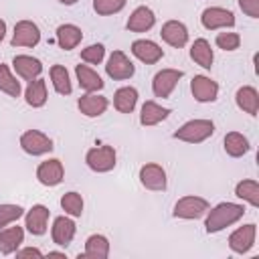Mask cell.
<instances>
[{"mask_svg": "<svg viewBox=\"0 0 259 259\" xmlns=\"http://www.w3.org/2000/svg\"><path fill=\"white\" fill-rule=\"evenodd\" d=\"M77 233V225L73 223V219L69 217H57L53 221V227H51V237H53V243L55 245H61V247H67L73 237Z\"/></svg>", "mask_w": 259, "mask_h": 259, "instance_id": "18", "label": "cell"}, {"mask_svg": "<svg viewBox=\"0 0 259 259\" xmlns=\"http://www.w3.org/2000/svg\"><path fill=\"white\" fill-rule=\"evenodd\" d=\"M239 8L251 16V18H259V0H239Z\"/></svg>", "mask_w": 259, "mask_h": 259, "instance_id": "39", "label": "cell"}, {"mask_svg": "<svg viewBox=\"0 0 259 259\" xmlns=\"http://www.w3.org/2000/svg\"><path fill=\"white\" fill-rule=\"evenodd\" d=\"M138 103V89L136 87H119L113 93V107L119 113H132Z\"/></svg>", "mask_w": 259, "mask_h": 259, "instance_id": "27", "label": "cell"}, {"mask_svg": "<svg viewBox=\"0 0 259 259\" xmlns=\"http://www.w3.org/2000/svg\"><path fill=\"white\" fill-rule=\"evenodd\" d=\"M20 148L28 156H42V154H49L55 146H53V140L47 134H42L38 130H26L20 136Z\"/></svg>", "mask_w": 259, "mask_h": 259, "instance_id": "6", "label": "cell"}, {"mask_svg": "<svg viewBox=\"0 0 259 259\" xmlns=\"http://www.w3.org/2000/svg\"><path fill=\"white\" fill-rule=\"evenodd\" d=\"M125 8V0H93V10L99 16H109L117 14Z\"/></svg>", "mask_w": 259, "mask_h": 259, "instance_id": "36", "label": "cell"}, {"mask_svg": "<svg viewBox=\"0 0 259 259\" xmlns=\"http://www.w3.org/2000/svg\"><path fill=\"white\" fill-rule=\"evenodd\" d=\"M212 134H214V123L210 119H190L174 132V138L186 144H200L208 140Z\"/></svg>", "mask_w": 259, "mask_h": 259, "instance_id": "2", "label": "cell"}, {"mask_svg": "<svg viewBox=\"0 0 259 259\" xmlns=\"http://www.w3.org/2000/svg\"><path fill=\"white\" fill-rule=\"evenodd\" d=\"M47 99H49V95H47V83H45V79L36 77L34 81H28V87L24 91V101L30 107L38 109V107H42L47 103Z\"/></svg>", "mask_w": 259, "mask_h": 259, "instance_id": "26", "label": "cell"}, {"mask_svg": "<svg viewBox=\"0 0 259 259\" xmlns=\"http://www.w3.org/2000/svg\"><path fill=\"white\" fill-rule=\"evenodd\" d=\"M83 255L89 257V259H105L109 255V241H107V237L105 235H99V233L87 237V241H85V253Z\"/></svg>", "mask_w": 259, "mask_h": 259, "instance_id": "30", "label": "cell"}, {"mask_svg": "<svg viewBox=\"0 0 259 259\" xmlns=\"http://www.w3.org/2000/svg\"><path fill=\"white\" fill-rule=\"evenodd\" d=\"M168 115H170V109L168 107H162L160 103H156V101L150 99L140 109V123L146 125V127H152V125H158L160 121H164Z\"/></svg>", "mask_w": 259, "mask_h": 259, "instance_id": "22", "label": "cell"}, {"mask_svg": "<svg viewBox=\"0 0 259 259\" xmlns=\"http://www.w3.org/2000/svg\"><path fill=\"white\" fill-rule=\"evenodd\" d=\"M24 243V231L22 227H4L0 229V253L10 255L16 253V249Z\"/></svg>", "mask_w": 259, "mask_h": 259, "instance_id": "21", "label": "cell"}, {"mask_svg": "<svg viewBox=\"0 0 259 259\" xmlns=\"http://www.w3.org/2000/svg\"><path fill=\"white\" fill-rule=\"evenodd\" d=\"M132 55L146 65H154L164 57V51L160 45H156L150 38H138L132 42Z\"/></svg>", "mask_w": 259, "mask_h": 259, "instance_id": "15", "label": "cell"}, {"mask_svg": "<svg viewBox=\"0 0 259 259\" xmlns=\"http://www.w3.org/2000/svg\"><path fill=\"white\" fill-rule=\"evenodd\" d=\"M200 24L206 30H219V28H231L235 26V14L221 6L204 8L200 14Z\"/></svg>", "mask_w": 259, "mask_h": 259, "instance_id": "7", "label": "cell"}, {"mask_svg": "<svg viewBox=\"0 0 259 259\" xmlns=\"http://www.w3.org/2000/svg\"><path fill=\"white\" fill-rule=\"evenodd\" d=\"M61 208L69 217H81L83 214V196L79 192H75V190L65 192L61 196Z\"/></svg>", "mask_w": 259, "mask_h": 259, "instance_id": "34", "label": "cell"}, {"mask_svg": "<svg viewBox=\"0 0 259 259\" xmlns=\"http://www.w3.org/2000/svg\"><path fill=\"white\" fill-rule=\"evenodd\" d=\"M245 214V206L237 204V202H219L214 208L206 210V221H204V229L208 235L219 233L231 225H235L237 221H241Z\"/></svg>", "mask_w": 259, "mask_h": 259, "instance_id": "1", "label": "cell"}, {"mask_svg": "<svg viewBox=\"0 0 259 259\" xmlns=\"http://www.w3.org/2000/svg\"><path fill=\"white\" fill-rule=\"evenodd\" d=\"M51 83H53V87L59 95H71V91H73L69 71L63 65H53L51 67Z\"/></svg>", "mask_w": 259, "mask_h": 259, "instance_id": "32", "label": "cell"}, {"mask_svg": "<svg viewBox=\"0 0 259 259\" xmlns=\"http://www.w3.org/2000/svg\"><path fill=\"white\" fill-rule=\"evenodd\" d=\"M30 255H34V257H42V251L40 249H36V247H24V249H16V257H30Z\"/></svg>", "mask_w": 259, "mask_h": 259, "instance_id": "40", "label": "cell"}, {"mask_svg": "<svg viewBox=\"0 0 259 259\" xmlns=\"http://www.w3.org/2000/svg\"><path fill=\"white\" fill-rule=\"evenodd\" d=\"M235 196L241 198V200H245V202H249L253 208H257L259 206V182L257 180H249V178L237 182Z\"/></svg>", "mask_w": 259, "mask_h": 259, "instance_id": "31", "label": "cell"}, {"mask_svg": "<svg viewBox=\"0 0 259 259\" xmlns=\"http://www.w3.org/2000/svg\"><path fill=\"white\" fill-rule=\"evenodd\" d=\"M12 69L16 71V75L24 81H34L36 77H40L42 73V63L30 55H16L12 59Z\"/></svg>", "mask_w": 259, "mask_h": 259, "instance_id": "17", "label": "cell"}, {"mask_svg": "<svg viewBox=\"0 0 259 259\" xmlns=\"http://www.w3.org/2000/svg\"><path fill=\"white\" fill-rule=\"evenodd\" d=\"M214 42L223 51H235L241 45V36L237 32H219L217 38H214Z\"/></svg>", "mask_w": 259, "mask_h": 259, "instance_id": "38", "label": "cell"}, {"mask_svg": "<svg viewBox=\"0 0 259 259\" xmlns=\"http://www.w3.org/2000/svg\"><path fill=\"white\" fill-rule=\"evenodd\" d=\"M75 75L79 81V87L87 93H97L103 89V79L99 77V73H95L91 67L87 65H77L75 67Z\"/></svg>", "mask_w": 259, "mask_h": 259, "instance_id": "23", "label": "cell"}, {"mask_svg": "<svg viewBox=\"0 0 259 259\" xmlns=\"http://www.w3.org/2000/svg\"><path fill=\"white\" fill-rule=\"evenodd\" d=\"M190 91H192V97L198 103H212L219 97L217 81H212L206 75H194L192 81H190Z\"/></svg>", "mask_w": 259, "mask_h": 259, "instance_id": "12", "label": "cell"}, {"mask_svg": "<svg viewBox=\"0 0 259 259\" xmlns=\"http://www.w3.org/2000/svg\"><path fill=\"white\" fill-rule=\"evenodd\" d=\"M22 214H24V208L20 204H8V202L0 204V229L16 223Z\"/></svg>", "mask_w": 259, "mask_h": 259, "instance_id": "35", "label": "cell"}, {"mask_svg": "<svg viewBox=\"0 0 259 259\" xmlns=\"http://www.w3.org/2000/svg\"><path fill=\"white\" fill-rule=\"evenodd\" d=\"M160 36L166 45H170L174 49H182L188 42V28L180 20H168V22L162 24Z\"/></svg>", "mask_w": 259, "mask_h": 259, "instance_id": "16", "label": "cell"}, {"mask_svg": "<svg viewBox=\"0 0 259 259\" xmlns=\"http://www.w3.org/2000/svg\"><path fill=\"white\" fill-rule=\"evenodd\" d=\"M235 101H237V107L243 109L245 113L257 115V111H259V93H257L255 87H251V85L239 87L237 93H235Z\"/></svg>", "mask_w": 259, "mask_h": 259, "instance_id": "24", "label": "cell"}, {"mask_svg": "<svg viewBox=\"0 0 259 259\" xmlns=\"http://www.w3.org/2000/svg\"><path fill=\"white\" fill-rule=\"evenodd\" d=\"M115 150L113 146H99V148H91L87 154H85V162L87 166L93 170V172H99V174H105L109 170L115 168Z\"/></svg>", "mask_w": 259, "mask_h": 259, "instance_id": "4", "label": "cell"}, {"mask_svg": "<svg viewBox=\"0 0 259 259\" xmlns=\"http://www.w3.org/2000/svg\"><path fill=\"white\" fill-rule=\"evenodd\" d=\"M140 182H142L144 188L154 190V192L166 190V184H168L166 170H164L160 164H156V162L144 164V166L140 168Z\"/></svg>", "mask_w": 259, "mask_h": 259, "instance_id": "11", "label": "cell"}, {"mask_svg": "<svg viewBox=\"0 0 259 259\" xmlns=\"http://www.w3.org/2000/svg\"><path fill=\"white\" fill-rule=\"evenodd\" d=\"M182 75L184 73L180 69H162V71H158L154 75V79H152V91H154V95L156 97H162V99L170 97V93L174 91V87L178 85V81L182 79Z\"/></svg>", "mask_w": 259, "mask_h": 259, "instance_id": "9", "label": "cell"}, {"mask_svg": "<svg viewBox=\"0 0 259 259\" xmlns=\"http://www.w3.org/2000/svg\"><path fill=\"white\" fill-rule=\"evenodd\" d=\"M105 59V47L103 45H89L81 51V61L89 63V65H99Z\"/></svg>", "mask_w": 259, "mask_h": 259, "instance_id": "37", "label": "cell"}, {"mask_svg": "<svg viewBox=\"0 0 259 259\" xmlns=\"http://www.w3.org/2000/svg\"><path fill=\"white\" fill-rule=\"evenodd\" d=\"M255 237H257V225L249 223V225H243L239 229H235L229 237V247L233 253L237 255H243V253H249L251 247L255 245Z\"/></svg>", "mask_w": 259, "mask_h": 259, "instance_id": "10", "label": "cell"}, {"mask_svg": "<svg viewBox=\"0 0 259 259\" xmlns=\"http://www.w3.org/2000/svg\"><path fill=\"white\" fill-rule=\"evenodd\" d=\"M223 146L231 158H241L249 152V140L241 132H229L223 140Z\"/></svg>", "mask_w": 259, "mask_h": 259, "instance_id": "29", "label": "cell"}, {"mask_svg": "<svg viewBox=\"0 0 259 259\" xmlns=\"http://www.w3.org/2000/svg\"><path fill=\"white\" fill-rule=\"evenodd\" d=\"M107 105H109L107 97L97 95V93H85L77 101V107H79V111L85 117H99V115H103L105 109H107Z\"/></svg>", "mask_w": 259, "mask_h": 259, "instance_id": "20", "label": "cell"}, {"mask_svg": "<svg viewBox=\"0 0 259 259\" xmlns=\"http://www.w3.org/2000/svg\"><path fill=\"white\" fill-rule=\"evenodd\" d=\"M59 2H61V4H65V6H71V4H75L77 0H59Z\"/></svg>", "mask_w": 259, "mask_h": 259, "instance_id": "43", "label": "cell"}, {"mask_svg": "<svg viewBox=\"0 0 259 259\" xmlns=\"http://www.w3.org/2000/svg\"><path fill=\"white\" fill-rule=\"evenodd\" d=\"M81 38H83V32H81V28L77 24H61L57 28V42L65 51L75 49L81 42Z\"/></svg>", "mask_w": 259, "mask_h": 259, "instance_id": "28", "label": "cell"}, {"mask_svg": "<svg viewBox=\"0 0 259 259\" xmlns=\"http://www.w3.org/2000/svg\"><path fill=\"white\" fill-rule=\"evenodd\" d=\"M105 73L107 77H111L113 81H125L130 77H134L136 67L134 63L127 59V55L123 51H113L105 63Z\"/></svg>", "mask_w": 259, "mask_h": 259, "instance_id": "5", "label": "cell"}, {"mask_svg": "<svg viewBox=\"0 0 259 259\" xmlns=\"http://www.w3.org/2000/svg\"><path fill=\"white\" fill-rule=\"evenodd\" d=\"M49 217H51V210L45 206V204H34L26 214H24V227L30 235L34 237H40L47 233V227H49Z\"/></svg>", "mask_w": 259, "mask_h": 259, "instance_id": "14", "label": "cell"}, {"mask_svg": "<svg viewBox=\"0 0 259 259\" xmlns=\"http://www.w3.org/2000/svg\"><path fill=\"white\" fill-rule=\"evenodd\" d=\"M0 91L10 95V97H18L22 87H20V81L12 75L10 67L8 65H0Z\"/></svg>", "mask_w": 259, "mask_h": 259, "instance_id": "33", "label": "cell"}, {"mask_svg": "<svg viewBox=\"0 0 259 259\" xmlns=\"http://www.w3.org/2000/svg\"><path fill=\"white\" fill-rule=\"evenodd\" d=\"M190 59L196 65H200L202 69H210L212 61H214V53L210 49V42L206 38H196L190 47Z\"/></svg>", "mask_w": 259, "mask_h": 259, "instance_id": "25", "label": "cell"}, {"mask_svg": "<svg viewBox=\"0 0 259 259\" xmlns=\"http://www.w3.org/2000/svg\"><path fill=\"white\" fill-rule=\"evenodd\" d=\"M154 24H156V14H154V10L148 8V6H138V8L130 14V18H127V22H125V28H127L130 32H146V30H150Z\"/></svg>", "mask_w": 259, "mask_h": 259, "instance_id": "19", "label": "cell"}, {"mask_svg": "<svg viewBox=\"0 0 259 259\" xmlns=\"http://www.w3.org/2000/svg\"><path fill=\"white\" fill-rule=\"evenodd\" d=\"M63 178H65V168H63V162L59 158L45 160L36 168V180L42 186H57L63 182Z\"/></svg>", "mask_w": 259, "mask_h": 259, "instance_id": "13", "label": "cell"}, {"mask_svg": "<svg viewBox=\"0 0 259 259\" xmlns=\"http://www.w3.org/2000/svg\"><path fill=\"white\" fill-rule=\"evenodd\" d=\"M208 208H210V206H208V200H206V198L190 194V196H182V198L176 200L172 214H174L176 219L196 221V219H200L202 214H206Z\"/></svg>", "mask_w": 259, "mask_h": 259, "instance_id": "3", "label": "cell"}, {"mask_svg": "<svg viewBox=\"0 0 259 259\" xmlns=\"http://www.w3.org/2000/svg\"><path fill=\"white\" fill-rule=\"evenodd\" d=\"M40 42V28L32 20H18L10 38L12 47H36Z\"/></svg>", "mask_w": 259, "mask_h": 259, "instance_id": "8", "label": "cell"}, {"mask_svg": "<svg viewBox=\"0 0 259 259\" xmlns=\"http://www.w3.org/2000/svg\"><path fill=\"white\" fill-rule=\"evenodd\" d=\"M49 257H65L63 251H49Z\"/></svg>", "mask_w": 259, "mask_h": 259, "instance_id": "42", "label": "cell"}, {"mask_svg": "<svg viewBox=\"0 0 259 259\" xmlns=\"http://www.w3.org/2000/svg\"><path fill=\"white\" fill-rule=\"evenodd\" d=\"M4 34H6V22L0 18V42L4 40Z\"/></svg>", "mask_w": 259, "mask_h": 259, "instance_id": "41", "label": "cell"}]
</instances>
